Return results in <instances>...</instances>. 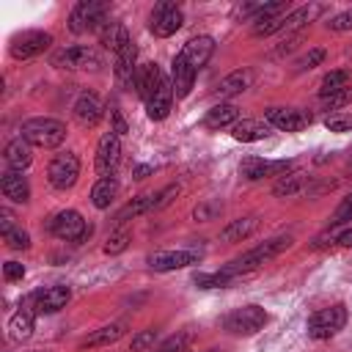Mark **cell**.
<instances>
[{
  "label": "cell",
  "instance_id": "6da1fadb",
  "mask_svg": "<svg viewBox=\"0 0 352 352\" xmlns=\"http://www.w3.org/2000/svg\"><path fill=\"white\" fill-rule=\"evenodd\" d=\"M289 242H292V236H272V239H267V242H261V245H256V248H250L248 253H242V256H236V258H231L220 272H226L228 278H242V275H248V272H253V270H258V267H264L267 261H272L278 253H283L286 248H289Z\"/></svg>",
  "mask_w": 352,
  "mask_h": 352
},
{
  "label": "cell",
  "instance_id": "7a4b0ae2",
  "mask_svg": "<svg viewBox=\"0 0 352 352\" xmlns=\"http://www.w3.org/2000/svg\"><path fill=\"white\" fill-rule=\"evenodd\" d=\"M19 132L30 146H38V148H55L66 140V126L58 118H44V116L28 118Z\"/></svg>",
  "mask_w": 352,
  "mask_h": 352
},
{
  "label": "cell",
  "instance_id": "3957f363",
  "mask_svg": "<svg viewBox=\"0 0 352 352\" xmlns=\"http://www.w3.org/2000/svg\"><path fill=\"white\" fill-rule=\"evenodd\" d=\"M344 324H346V308H344L341 302H336V305H327V308L314 311V314L308 316L305 330H308V338L324 341V338L336 336Z\"/></svg>",
  "mask_w": 352,
  "mask_h": 352
},
{
  "label": "cell",
  "instance_id": "277c9868",
  "mask_svg": "<svg viewBox=\"0 0 352 352\" xmlns=\"http://www.w3.org/2000/svg\"><path fill=\"white\" fill-rule=\"evenodd\" d=\"M47 231L58 239H66V242H85L91 236V226L74 209H63V212L52 214L47 223Z\"/></svg>",
  "mask_w": 352,
  "mask_h": 352
},
{
  "label": "cell",
  "instance_id": "5b68a950",
  "mask_svg": "<svg viewBox=\"0 0 352 352\" xmlns=\"http://www.w3.org/2000/svg\"><path fill=\"white\" fill-rule=\"evenodd\" d=\"M267 311L261 305H242V308H234L226 319H223V327L234 336H256L264 324H267Z\"/></svg>",
  "mask_w": 352,
  "mask_h": 352
},
{
  "label": "cell",
  "instance_id": "8992f818",
  "mask_svg": "<svg viewBox=\"0 0 352 352\" xmlns=\"http://www.w3.org/2000/svg\"><path fill=\"white\" fill-rule=\"evenodd\" d=\"M107 3L99 0H80L72 14H69V30L72 33H85V30H99L107 19Z\"/></svg>",
  "mask_w": 352,
  "mask_h": 352
},
{
  "label": "cell",
  "instance_id": "52a82bcc",
  "mask_svg": "<svg viewBox=\"0 0 352 352\" xmlns=\"http://www.w3.org/2000/svg\"><path fill=\"white\" fill-rule=\"evenodd\" d=\"M182 22H184V14H182V8H179L176 3H170V0L157 3V6L151 8V14H148V30H151L157 38L173 36V33L182 28Z\"/></svg>",
  "mask_w": 352,
  "mask_h": 352
},
{
  "label": "cell",
  "instance_id": "ba28073f",
  "mask_svg": "<svg viewBox=\"0 0 352 352\" xmlns=\"http://www.w3.org/2000/svg\"><path fill=\"white\" fill-rule=\"evenodd\" d=\"M50 44H52L50 33H44V30H22L8 41V52L16 60H30V58H38L44 50H50Z\"/></svg>",
  "mask_w": 352,
  "mask_h": 352
},
{
  "label": "cell",
  "instance_id": "9c48e42d",
  "mask_svg": "<svg viewBox=\"0 0 352 352\" xmlns=\"http://www.w3.org/2000/svg\"><path fill=\"white\" fill-rule=\"evenodd\" d=\"M297 168L294 160H261V157H245L239 162V173L248 182H258L264 176H286Z\"/></svg>",
  "mask_w": 352,
  "mask_h": 352
},
{
  "label": "cell",
  "instance_id": "30bf717a",
  "mask_svg": "<svg viewBox=\"0 0 352 352\" xmlns=\"http://www.w3.org/2000/svg\"><path fill=\"white\" fill-rule=\"evenodd\" d=\"M72 297V289L69 286H44V289H36L28 300H25V308H30L33 314H58L60 308H66Z\"/></svg>",
  "mask_w": 352,
  "mask_h": 352
},
{
  "label": "cell",
  "instance_id": "8fae6325",
  "mask_svg": "<svg viewBox=\"0 0 352 352\" xmlns=\"http://www.w3.org/2000/svg\"><path fill=\"white\" fill-rule=\"evenodd\" d=\"M80 176V160L77 154L72 151H63V154H55L50 160V168H47V179L55 190H69Z\"/></svg>",
  "mask_w": 352,
  "mask_h": 352
},
{
  "label": "cell",
  "instance_id": "7c38bea8",
  "mask_svg": "<svg viewBox=\"0 0 352 352\" xmlns=\"http://www.w3.org/2000/svg\"><path fill=\"white\" fill-rule=\"evenodd\" d=\"M204 258L201 250L195 248H182V250H160L154 256H148V267L154 272H170V270H184V267H192Z\"/></svg>",
  "mask_w": 352,
  "mask_h": 352
},
{
  "label": "cell",
  "instance_id": "4fadbf2b",
  "mask_svg": "<svg viewBox=\"0 0 352 352\" xmlns=\"http://www.w3.org/2000/svg\"><path fill=\"white\" fill-rule=\"evenodd\" d=\"M118 162H121V138L110 129L96 143V162L94 165H96V173L104 179V176H113L116 173Z\"/></svg>",
  "mask_w": 352,
  "mask_h": 352
},
{
  "label": "cell",
  "instance_id": "5bb4252c",
  "mask_svg": "<svg viewBox=\"0 0 352 352\" xmlns=\"http://www.w3.org/2000/svg\"><path fill=\"white\" fill-rule=\"evenodd\" d=\"M314 116L302 107H270L267 110V124L280 129V132H300L305 126H311Z\"/></svg>",
  "mask_w": 352,
  "mask_h": 352
},
{
  "label": "cell",
  "instance_id": "9a60e30c",
  "mask_svg": "<svg viewBox=\"0 0 352 352\" xmlns=\"http://www.w3.org/2000/svg\"><path fill=\"white\" fill-rule=\"evenodd\" d=\"M50 63L55 69H91V66H99V55L91 50V47H82V44H74V47H63L58 50Z\"/></svg>",
  "mask_w": 352,
  "mask_h": 352
},
{
  "label": "cell",
  "instance_id": "2e32d148",
  "mask_svg": "<svg viewBox=\"0 0 352 352\" xmlns=\"http://www.w3.org/2000/svg\"><path fill=\"white\" fill-rule=\"evenodd\" d=\"M173 82H170V77L165 74L162 77V82L154 88V94L148 96V102H146V113H148V118L151 121H162V118H168V113H170V104H173Z\"/></svg>",
  "mask_w": 352,
  "mask_h": 352
},
{
  "label": "cell",
  "instance_id": "e0dca14e",
  "mask_svg": "<svg viewBox=\"0 0 352 352\" xmlns=\"http://www.w3.org/2000/svg\"><path fill=\"white\" fill-rule=\"evenodd\" d=\"M74 118L80 126H96L104 116V104L96 94H80V99L74 102Z\"/></svg>",
  "mask_w": 352,
  "mask_h": 352
},
{
  "label": "cell",
  "instance_id": "ac0fdd59",
  "mask_svg": "<svg viewBox=\"0 0 352 352\" xmlns=\"http://www.w3.org/2000/svg\"><path fill=\"white\" fill-rule=\"evenodd\" d=\"M135 58H138L135 41H129L121 52H116V66H113V69H116V80H118L121 88H132V85H135V72H138Z\"/></svg>",
  "mask_w": 352,
  "mask_h": 352
},
{
  "label": "cell",
  "instance_id": "d6986e66",
  "mask_svg": "<svg viewBox=\"0 0 352 352\" xmlns=\"http://www.w3.org/2000/svg\"><path fill=\"white\" fill-rule=\"evenodd\" d=\"M170 82H173V94H176V99L190 96L192 82H195V69L182 58V52H179V55L173 58V63H170Z\"/></svg>",
  "mask_w": 352,
  "mask_h": 352
},
{
  "label": "cell",
  "instance_id": "ffe728a7",
  "mask_svg": "<svg viewBox=\"0 0 352 352\" xmlns=\"http://www.w3.org/2000/svg\"><path fill=\"white\" fill-rule=\"evenodd\" d=\"M162 77H165V72L157 66V63H140L138 66V72H135V94L143 99V102H148V96L154 94V88L162 82Z\"/></svg>",
  "mask_w": 352,
  "mask_h": 352
},
{
  "label": "cell",
  "instance_id": "44dd1931",
  "mask_svg": "<svg viewBox=\"0 0 352 352\" xmlns=\"http://www.w3.org/2000/svg\"><path fill=\"white\" fill-rule=\"evenodd\" d=\"M212 52H214V41L209 38V36H195V38H190L184 47H182V58L198 72L201 66H206V60L212 58Z\"/></svg>",
  "mask_w": 352,
  "mask_h": 352
},
{
  "label": "cell",
  "instance_id": "7402d4cb",
  "mask_svg": "<svg viewBox=\"0 0 352 352\" xmlns=\"http://www.w3.org/2000/svg\"><path fill=\"white\" fill-rule=\"evenodd\" d=\"M99 41L116 55V52H121L129 41H132V36H129V30H126V25L124 22H118V19H110V22H104L102 28H99Z\"/></svg>",
  "mask_w": 352,
  "mask_h": 352
},
{
  "label": "cell",
  "instance_id": "603a6c76",
  "mask_svg": "<svg viewBox=\"0 0 352 352\" xmlns=\"http://www.w3.org/2000/svg\"><path fill=\"white\" fill-rule=\"evenodd\" d=\"M231 138L234 140H242V143L264 140V138H270V124L267 121H258V118H239L231 126Z\"/></svg>",
  "mask_w": 352,
  "mask_h": 352
},
{
  "label": "cell",
  "instance_id": "cb8c5ba5",
  "mask_svg": "<svg viewBox=\"0 0 352 352\" xmlns=\"http://www.w3.org/2000/svg\"><path fill=\"white\" fill-rule=\"evenodd\" d=\"M0 190H3V195H6L8 201H14V204H25V201L30 198V184H28V179L22 176V170H6L3 179H0Z\"/></svg>",
  "mask_w": 352,
  "mask_h": 352
},
{
  "label": "cell",
  "instance_id": "d4e9b609",
  "mask_svg": "<svg viewBox=\"0 0 352 352\" xmlns=\"http://www.w3.org/2000/svg\"><path fill=\"white\" fill-rule=\"evenodd\" d=\"M124 333H126V322H110V324H104V327L94 330L91 336H85V338L80 341V346H82V349L110 346V344H116V341H118Z\"/></svg>",
  "mask_w": 352,
  "mask_h": 352
},
{
  "label": "cell",
  "instance_id": "484cf974",
  "mask_svg": "<svg viewBox=\"0 0 352 352\" xmlns=\"http://www.w3.org/2000/svg\"><path fill=\"white\" fill-rule=\"evenodd\" d=\"M250 82H253V72H250V69H236V72L226 74V77L217 82L214 94H217L220 99H228V96H236V94L248 91Z\"/></svg>",
  "mask_w": 352,
  "mask_h": 352
},
{
  "label": "cell",
  "instance_id": "4316f807",
  "mask_svg": "<svg viewBox=\"0 0 352 352\" xmlns=\"http://www.w3.org/2000/svg\"><path fill=\"white\" fill-rule=\"evenodd\" d=\"M3 160H6L8 170H25V168L33 162V148H30V143H28L25 138H16V140H11V143L6 146Z\"/></svg>",
  "mask_w": 352,
  "mask_h": 352
},
{
  "label": "cell",
  "instance_id": "83f0119b",
  "mask_svg": "<svg viewBox=\"0 0 352 352\" xmlns=\"http://www.w3.org/2000/svg\"><path fill=\"white\" fill-rule=\"evenodd\" d=\"M239 121V107L231 104V102H223V104H214L206 118H204V126L206 129H226V126H234Z\"/></svg>",
  "mask_w": 352,
  "mask_h": 352
},
{
  "label": "cell",
  "instance_id": "f1b7e54d",
  "mask_svg": "<svg viewBox=\"0 0 352 352\" xmlns=\"http://www.w3.org/2000/svg\"><path fill=\"white\" fill-rule=\"evenodd\" d=\"M33 327H36V314H33L30 308H25V305L8 319V336H11L14 341L30 338V336H33Z\"/></svg>",
  "mask_w": 352,
  "mask_h": 352
},
{
  "label": "cell",
  "instance_id": "f546056e",
  "mask_svg": "<svg viewBox=\"0 0 352 352\" xmlns=\"http://www.w3.org/2000/svg\"><path fill=\"white\" fill-rule=\"evenodd\" d=\"M116 192H118V182H116L113 176H104V179H99V182L91 187V204H94L96 209H107V206L113 204Z\"/></svg>",
  "mask_w": 352,
  "mask_h": 352
},
{
  "label": "cell",
  "instance_id": "4dcf8cb0",
  "mask_svg": "<svg viewBox=\"0 0 352 352\" xmlns=\"http://www.w3.org/2000/svg\"><path fill=\"white\" fill-rule=\"evenodd\" d=\"M256 226H258V220L256 217H239V220H231L226 228H223V239L226 242H242V239H248L253 231H256Z\"/></svg>",
  "mask_w": 352,
  "mask_h": 352
},
{
  "label": "cell",
  "instance_id": "1f68e13d",
  "mask_svg": "<svg viewBox=\"0 0 352 352\" xmlns=\"http://www.w3.org/2000/svg\"><path fill=\"white\" fill-rule=\"evenodd\" d=\"M319 11H322V6H302V8H297V11H289L286 16H283V28L280 30H294V28H302V25H308L314 16H319Z\"/></svg>",
  "mask_w": 352,
  "mask_h": 352
},
{
  "label": "cell",
  "instance_id": "d6a6232c",
  "mask_svg": "<svg viewBox=\"0 0 352 352\" xmlns=\"http://www.w3.org/2000/svg\"><path fill=\"white\" fill-rule=\"evenodd\" d=\"M344 88H349V72H346V69H336V72L324 74V80H322V85H319V96L324 99V96L338 94V91H344Z\"/></svg>",
  "mask_w": 352,
  "mask_h": 352
},
{
  "label": "cell",
  "instance_id": "836d02e7",
  "mask_svg": "<svg viewBox=\"0 0 352 352\" xmlns=\"http://www.w3.org/2000/svg\"><path fill=\"white\" fill-rule=\"evenodd\" d=\"M143 212H154V195H138V198H132L121 212H118V223H124V220H129V217H138V214H143Z\"/></svg>",
  "mask_w": 352,
  "mask_h": 352
},
{
  "label": "cell",
  "instance_id": "e575fe53",
  "mask_svg": "<svg viewBox=\"0 0 352 352\" xmlns=\"http://www.w3.org/2000/svg\"><path fill=\"white\" fill-rule=\"evenodd\" d=\"M192 280H195L198 289H223V286H231V283H234V278H228V275L220 272V270H217V272H198Z\"/></svg>",
  "mask_w": 352,
  "mask_h": 352
},
{
  "label": "cell",
  "instance_id": "d590c367",
  "mask_svg": "<svg viewBox=\"0 0 352 352\" xmlns=\"http://www.w3.org/2000/svg\"><path fill=\"white\" fill-rule=\"evenodd\" d=\"M3 242L11 248V250H28L30 248V236H28V231H22V228H8V231H3Z\"/></svg>",
  "mask_w": 352,
  "mask_h": 352
},
{
  "label": "cell",
  "instance_id": "8d00e7d4",
  "mask_svg": "<svg viewBox=\"0 0 352 352\" xmlns=\"http://www.w3.org/2000/svg\"><path fill=\"white\" fill-rule=\"evenodd\" d=\"M300 187H302V179L297 176V173H289V176H283L275 187H272V192L278 195V198H289V195H294V192H300Z\"/></svg>",
  "mask_w": 352,
  "mask_h": 352
},
{
  "label": "cell",
  "instance_id": "74e56055",
  "mask_svg": "<svg viewBox=\"0 0 352 352\" xmlns=\"http://www.w3.org/2000/svg\"><path fill=\"white\" fill-rule=\"evenodd\" d=\"M324 126L330 132H352V113H333L324 118Z\"/></svg>",
  "mask_w": 352,
  "mask_h": 352
},
{
  "label": "cell",
  "instance_id": "f35d334b",
  "mask_svg": "<svg viewBox=\"0 0 352 352\" xmlns=\"http://www.w3.org/2000/svg\"><path fill=\"white\" fill-rule=\"evenodd\" d=\"M349 102H352V88H344V91H338V94L324 96V99H322V107H324V110H341V107L349 104Z\"/></svg>",
  "mask_w": 352,
  "mask_h": 352
},
{
  "label": "cell",
  "instance_id": "ab89813d",
  "mask_svg": "<svg viewBox=\"0 0 352 352\" xmlns=\"http://www.w3.org/2000/svg\"><path fill=\"white\" fill-rule=\"evenodd\" d=\"M349 220H352V192L336 206V212L330 217V226H341V223H349Z\"/></svg>",
  "mask_w": 352,
  "mask_h": 352
},
{
  "label": "cell",
  "instance_id": "60d3db41",
  "mask_svg": "<svg viewBox=\"0 0 352 352\" xmlns=\"http://www.w3.org/2000/svg\"><path fill=\"white\" fill-rule=\"evenodd\" d=\"M190 344V333H179V336H170L165 344H160L154 352H184Z\"/></svg>",
  "mask_w": 352,
  "mask_h": 352
},
{
  "label": "cell",
  "instance_id": "b9f144b4",
  "mask_svg": "<svg viewBox=\"0 0 352 352\" xmlns=\"http://www.w3.org/2000/svg\"><path fill=\"white\" fill-rule=\"evenodd\" d=\"M324 55H327V52H324L322 47H314V50H308V52H305V55L297 60V69H300V72L314 69V66H319V63L324 60Z\"/></svg>",
  "mask_w": 352,
  "mask_h": 352
},
{
  "label": "cell",
  "instance_id": "7bdbcfd3",
  "mask_svg": "<svg viewBox=\"0 0 352 352\" xmlns=\"http://www.w3.org/2000/svg\"><path fill=\"white\" fill-rule=\"evenodd\" d=\"M126 245H129V234H126V231H116V234L104 242V253H107V256H116V253L126 250Z\"/></svg>",
  "mask_w": 352,
  "mask_h": 352
},
{
  "label": "cell",
  "instance_id": "ee69618b",
  "mask_svg": "<svg viewBox=\"0 0 352 352\" xmlns=\"http://www.w3.org/2000/svg\"><path fill=\"white\" fill-rule=\"evenodd\" d=\"M327 30H352V8H346V11H341V14H336V16H330V22H327Z\"/></svg>",
  "mask_w": 352,
  "mask_h": 352
},
{
  "label": "cell",
  "instance_id": "f6af8a7d",
  "mask_svg": "<svg viewBox=\"0 0 352 352\" xmlns=\"http://www.w3.org/2000/svg\"><path fill=\"white\" fill-rule=\"evenodd\" d=\"M154 338H157V330H154V327L138 333V336L132 338V352H143V349H148V346L154 344Z\"/></svg>",
  "mask_w": 352,
  "mask_h": 352
},
{
  "label": "cell",
  "instance_id": "bcb514c9",
  "mask_svg": "<svg viewBox=\"0 0 352 352\" xmlns=\"http://www.w3.org/2000/svg\"><path fill=\"white\" fill-rule=\"evenodd\" d=\"M173 195H179V187H176V184H170V187L160 190V192L154 195V209H162V206H168V204L173 201Z\"/></svg>",
  "mask_w": 352,
  "mask_h": 352
},
{
  "label": "cell",
  "instance_id": "7dc6e473",
  "mask_svg": "<svg viewBox=\"0 0 352 352\" xmlns=\"http://www.w3.org/2000/svg\"><path fill=\"white\" fill-rule=\"evenodd\" d=\"M22 275H25V267L19 261H6L3 264V278L6 280H22Z\"/></svg>",
  "mask_w": 352,
  "mask_h": 352
},
{
  "label": "cell",
  "instance_id": "c3c4849f",
  "mask_svg": "<svg viewBox=\"0 0 352 352\" xmlns=\"http://www.w3.org/2000/svg\"><path fill=\"white\" fill-rule=\"evenodd\" d=\"M110 118H113V132H116L118 138L126 135V121H124V116H121L118 107H110Z\"/></svg>",
  "mask_w": 352,
  "mask_h": 352
},
{
  "label": "cell",
  "instance_id": "681fc988",
  "mask_svg": "<svg viewBox=\"0 0 352 352\" xmlns=\"http://www.w3.org/2000/svg\"><path fill=\"white\" fill-rule=\"evenodd\" d=\"M297 44H300V36H292V38H286V41H283V44H280V47H278V50L272 52V58H280V55L292 52V50H294Z\"/></svg>",
  "mask_w": 352,
  "mask_h": 352
},
{
  "label": "cell",
  "instance_id": "f907efd6",
  "mask_svg": "<svg viewBox=\"0 0 352 352\" xmlns=\"http://www.w3.org/2000/svg\"><path fill=\"white\" fill-rule=\"evenodd\" d=\"M338 245H344V248H352V226H349L346 231H341V234H338Z\"/></svg>",
  "mask_w": 352,
  "mask_h": 352
},
{
  "label": "cell",
  "instance_id": "816d5d0a",
  "mask_svg": "<svg viewBox=\"0 0 352 352\" xmlns=\"http://www.w3.org/2000/svg\"><path fill=\"white\" fill-rule=\"evenodd\" d=\"M151 170H154V168H151V165H138V168H135V170H132V176H135V179H146V176H148V173H151Z\"/></svg>",
  "mask_w": 352,
  "mask_h": 352
},
{
  "label": "cell",
  "instance_id": "f5cc1de1",
  "mask_svg": "<svg viewBox=\"0 0 352 352\" xmlns=\"http://www.w3.org/2000/svg\"><path fill=\"white\" fill-rule=\"evenodd\" d=\"M206 352H223V349H206Z\"/></svg>",
  "mask_w": 352,
  "mask_h": 352
}]
</instances>
